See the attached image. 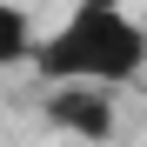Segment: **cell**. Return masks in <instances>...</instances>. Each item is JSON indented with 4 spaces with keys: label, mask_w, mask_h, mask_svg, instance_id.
I'll return each instance as SVG.
<instances>
[{
    "label": "cell",
    "mask_w": 147,
    "mask_h": 147,
    "mask_svg": "<svg viewBox=\"0 0 147 147\" xmlns=\"http://www.w3.org/2000/svg\"><path fill=\"white\" fill-rule=\"evenodd\" d=\"M40 87H134L147 74V20L127 0H74L40 40Z\"/></svg>",
    "instance_id": "cell-1"
},
{
    "label": "cell",
    "mask_w": 147,
    "mask_h": 147,
    "mask_svg": "<svg viewBox=\"0 0 147 147\" xmlns=\"http://www.w3.org/2000/svg\"><path fill=\"white\" fill-rule=\"evenodd\" d=\"M40 114H47V127L94 140V147L114 140V127H120V107L107 87H40Z\"/></svg>",
    "instance_id": "cell-2"
},
{
    "label": "cell",
    "mask_w": 147,
    "mask_h": 147,
    "mask_svg": "<svg viewBox=\"0 0 147 147\" xmlns=\"http://www.w3.org/2000/svg\"><path fill=\"white\" fill-rule=\"evenodd\" d=\"M40 27H34V13L20 7V0H0V74L7 67H34L40 60Z\"/></svg>",
    "instance_id": "cell-3"
}]
</instances>
